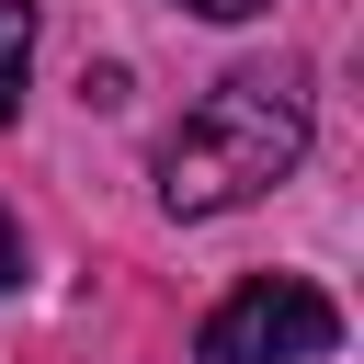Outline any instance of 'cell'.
<instances>
[{"label": "cell", "mask_w": 364, "mask_h": 364, "mask_svg": "<svg viewBox=\"0 0 364 364\" xmlns=\"http://www.w3.org/2000/svg\"><path fill=\"white\" fill-rule=\"evenodd\" d=\"M307 159V68H228L159 148V205L171 216H228L273 193Z\"/></svg>", "instance_id": "cell-1"}, {"label": "cell", "mask_w": 364, "mask_h": 364, "mask_svg": "<svg viewBox=\"0 0 364 364\" xmlns=\"http://www.w3.org/2000/svg\"><path fill=\"white\" fill-rule=\"evenodd\" d=\"M330 341H341V307L296 273H262L193 330V364H318Z\"/></svg>", "instance_id": "cell-2"}, {"label": "cell", "mask_w": 364, "mask_h": 364, "mask_svg": "<svg viewBox=\"0 0 364 364\" xmlns=\"http://www.w3.org/2000/svg\"><path fill=\"white\" fill-rule=\"evenodd\" d=\"M23 68H34V0H0V125L23 114Z\"/></svg>", "instance_id": "cell-3"}, {"label": "cell", "mask_w": 364, "mask_h": 364, "mask_svg": "<svg viewBox=\"0 0 364 364\" xmlns=\"http://www.w3.org/2000/svg\"><path fill=\"white\" fill-rule=\"evenodd\" d=\"M11 284H23V228L0 216V296H11Z\"/></svg>", "instance_id": "cell-4"}, {"label": "cell", "mask_w": 364, "mask_h": 364, "mask_svg": "<svg viewBox=\"0 0 364 364\" xmlns=\"http://www.w3.org/2000/svg\"><path fill=\"white\" fill-rule=\"evenodd\" d=\"M182 11H205V23H250V11H273V0H182Z\"/></svg>", "instance_id": "cell-5"}]
</instances>
